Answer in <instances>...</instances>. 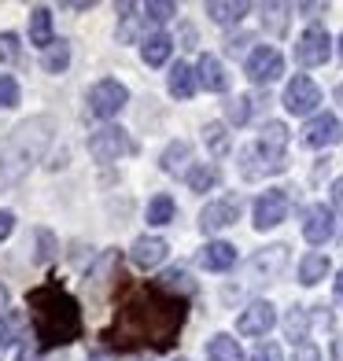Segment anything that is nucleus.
I'll return each instance as SVG.
<instances>
[{"mask_svg":"<svg viewBox=\"0 0 343 361\" xmlns=\"http://www.w3.org/2000/svg\"><path fill=\"white\" fill-rule=\"evenodd\" d=\"M140 11H144V23L162 26V23H170L174 15H177V4H170V0H148Z\"/></svg>","mask_w":343,"mask_h":361,"instance_id":"obj_33","label":"nucleus"},{"mask_svg":"<svg viewBox=\"0 0 343 361\" xmlns=\"http://www.w3.org/2000/svg\"><path fill=\"white\" fill-rule=\"evenodd\" d=\"M339 59H343V34H339Z\"/></svg>","mask_w":343,"mask_h":361,"instance_id":"obj_55","label":"nucleus"},{"mask_svg":"<svg viewBox=\"0 0 343 361\" xmlns=\"http://www.w3.org/2000/svg\"><path fill=\"white\" fill-rule=\"evenodd\" d=\"M185 180H188V188H192V192H210V188H218L222 170L215 166V162H195V166H188Z\"/></svg>","mask_w":343,"mask_h":361,"instance_id":"obj_26","label":"nucleus"},{"mask_svg":"<svg viewBox=\"0 0 343 361\" xmlns=\"http://www.w3.org/2000/svg\"><path fill=\"white\" fill-rule=\"evenodd\" d=\"M203 144H207V152L215 155V159L229 155V133H225V126L222 122H207L203 126Z\"/></svg>","mask_w":343,"mask_h":361,"instance_id":"obj_32","label":"nucleus"},{"mask_svg":"<svg viewBox=\"0 0 343 361\" xmlns=\"http://www.w3.org/2000/svg\"><path fill=\"white\" fill-rule=\"evenodd\" d=\"M0 107H19V81L11 74H0Z\"/></svg>","mask_w":343,"mask_h":361,"instance_id":"obj_39","label":"nucleus"},{"mask_svg":"<svg viewBox=\"0 0 343 361\" xmlns=\"http://www.w3.org/2000/svg\"><path fill=\"white\" fill-rule=\"evenodd\" d=\"M52 129L56 122L41 114V118H30L23 126H15L11 133L0 140V192L19 185V180L30 173V166H37L44 159L48 144H52Z\"/></svg>","mask_w":343,"mask_h":361,"instance_id":"obj_3","label":"nucleus"},{"mask_svg":"<svg viewBox=\"0 0 343 361\" xmlns=\"http://www.w3.org/2000/svg\"><path fill=\"white\" fill-rule=\"evenodd\" d=\"M332 295H336V302L343 306V269L336 273V281H332Z\"/></svg>","mask_w":343,"mask_h":361,"instance_id":"obj_49","label":"nucleus"},{"mask_svg":"<svg viewBox=\"0 0 343 361\" xmlns=\"http://www.w3.org/2000/svg\"><path fill=\"white\" fill-rule=\"evenodd\" d=\"M258 144L284 152V147H288V126H284V122H266V126H263V133H258Z\"/></svg>","mask_w":343,"mask_h":361,"instance_id":"obj_36","label":"nucleus"},{"mask_svg":"<svg viewBox=\"0 0 343 361\" xmlns=\"http://www.w3.org/2000/svg\"><path fill=\"white\" fill-rule=\"evenodd\" d=\"M329 255H321V251H310V255H303V262H299V284L303 288H314V284H321L325 276H329Z\"/></svg>","mask_w":343,"mask_h":361,"instance_id":"obj_24","label":"nucleus"},{"mask_svg":"<svg viewBox=\"0 0 343 361\" xmlns=\"http://www.w3.org/2000/svg\"><path fill=\"white\" fill-rule=\"evenodd\" d=\"M284 111L288 114H314L318 104H321V89L314 85V78H306V74H296L288 81V89H284Z\"/></svg>","mask_w":343,"mask_h":361,"instance_id":"obj_10","label":"nucleus"},{"mask_svg":"<svg viewBox=\"0 0 343 361\" xmlns=\"http://www.w3.org/2000/svg\"><path fill=\"white\" fill-rule=\"evenodd\" d=\"M89 361H114V354H107V350H92Z\"/></svg>","mask_w":343,"mask_h":361,"instance_id":"obj_52","label":"nucleus"},{"mask_svg":"<svg viewBox=\"0 0 343 361\" xmlns=\"http://www.w3.org/2000/svg\"><path fill=\"white\" fill-rule=\"evenodd\" d=\"M207 357L210 361H243V350H240V343L233 336L218 332V336L207 339Z\"/></svg>","mask_w":343,"mask_h":361,"instance_id":"obj_27","label":"nucleus"},{"mask_svg":"<svg viewBox=\"0 0 343 361\" xmlns=\"http://www.w3.org/2000/svg\"><path fill=\"white\" fill-rule=\"evenodd\" d=\"M181 328V302L167 291H140L129 306H122L119 314V332H122V343H148L152 347H162L170 343V336Z\"/></svg>","mask_w":343,"mask_h":361,"instance_id":"obj_1","label":"nucleus"},{"mask_svg":"<svg viewBox=\"0 0 343 361\" xmlns=\"http://www.w3.org/2000/svg\"><path fill=\"white\" fill-rule=\"evenodd\" d=\"M240 210H243L240 195H222V200H215V203L203 207L200 228H203V233H222V228H229V225L240 221Z\"/></svg>","mask_w":343,"mask_h":361,"instance_id":"obj_12","label":"nucleus"},{"mask_svg":"<svg viewBox=\"0 0 343 361\" xmlns=\"http://www.w3.org/2000/svg\"><path fill=\"white\" fill-rule=\"evenodd\" d=\"M26 332H30V314L8 310V314L0 317V350L15 347V343H26Z\"/></svg>","mask_w":343,"mask_h":361,"instance_id":"obj_19","label":"nucleus"},{"mask_svg":"<svg viewBox=\"0 0 343 361\" xmlns=\"http://www.w3.org/2000/svg\"><path fill=\"white\" fill-rule=\"evenodd\" d=\"M332 354H336V361H343V336H336V343H332Z\"/></svg>","mask_w":343,"mask_h":361,"instance_id":"obj_53","label":"nucleus"},{"mask_svg":"<svg viewBox=\"0 0 343 361\" xmlns=\"http://www.w3.org/2000/svg\"><path fill=\"white\" fill-rule=\"evenodd\" d=\"M332 96H336V104L343 107V81H339V85H336V92H332Z\"/></svg>","mask_w":343,"mask_h":361,"instance_id":"obj_54","label":"nucleus"},{"mask_svg":"<svg viewBox=\"0 0 343 361\" xmlns=\"http://www.w3.org/2000/svg\"><path fill=\"white\" fill-rule=\"evenodd\" d=\"M339 137H343V126H339L336 114H314V118L303 126V133H299V140L306 147H329Z\"/></svg>","mask_w":343,"mask_h":361,"instance_id":"obj_15","label":"nucleus"},{"mask_svg":"<svg viewBox=\"0 0 343 361\" xmlns=\"http://www.w3.org/2000/svg\"><path fill=\"white\" fill-rule=\"evenodd\" d=\"M288 4H266L263 8V30L273 37H284L288 34Z\"/></svg>","mask_w":343,"mask_h":361,"instance_id":"obj_30","label":"nucleus"},{"mask_svg":"<svg viewBox=\"0 0 343 361\" xmlns=\"http://www.w3.org/2000/svg\"><path fill=\"white\" fill-rule=\"evenodd\" d=\"M255 228L258 233H266V228H277L284 218H288V192L284 188H270L255 200Z\"/></svg>","mask_w":343,"mask_h":361,"instance_id":"obj_11","label":"nucleus"},{"mask_svg":"<svg viewBox=\"0 0 343 361\" xmlns=\"http://www.w3.org/2000/svg\"><path fill=\"white\" fill-rule=\"evenodd\" d=\"M133 152H137V144L129 140V133L122 126H104V129H96V133L89 137V155L96 162H114V159L133 155Z\"/></svg>","mask_w":343,"mask_h":361,"instance_id":"obj_6","label":"nucleus"},{"mask_svg":"<svg viewBox=\"0 0 343 361\" xmlns=\"http://www.w3.org/2000/svg\"><path fill=\"white\" fill-rule=\"evenodd\" d=\"M133 361H148V357H133Z\"/></svg>","mask_w":343,"mask_h":361,"instance_id":"obj_56","label":"nucleus"},{"mask_svg":"<svg viewBox=\"0 0 343 361\" xmlns=\"http://www.w3.org/2000/svg\"><path fill=\"white\" fill-rule=\"evenodd\" d=\"M291 361H321V354H318L314 343H299V350H296V357H291Z\"/></svg>","mask_w":343,"mask_h":361,"instance_id":"obj_44","label":"nucleus"},{"mask_svg":"<svg viewBox=\"0 0 343 361\" xmlns=\"http://www.w3.org/2000/svg\"><path fill=\"white\" fill-rule=\"evenodd\" d=\"M174 361H188V357H174Z\"/></svg>","mask_w":343,"mask_h":361,"instance_id":"obj_57","label":"nucleus"},{"mask_svg":"<svg viewBox=\"0 0 343 361\" xmlns=\"http://www.w3.org/2000/svg\"><path fill=\"white\" fill-rule=\"evenodd\" d=\"M332 56V37L325 26H306L296 41V63L299 67H321Z\"/></svg>","mask_w":343,"mask_h":361,"instance_id":"obj_8","label":"nucleus"},{"mask_svg":"<svg viewBox=\"0 0 343 361\" xmlns=\"http://www.w3.org/2000/svg\"><path fill=\"white\" fill-rule=\"evenodd\" d=\"M41 67H44L48 74H63V71L71 67V44H67V41H56L52 48H44Z\"/></svg>","mask_w":343,"mask_h":361,"instance_id":"obj_31","label":"nucleus"},{"mask_svg":"<svg viewBox=\"0 0 343 361\" xmlns=\"http://www.w3.org/2000/svg\"><path fill=\"white\" fill-rule=\"evenodd\" d=\"M167 89L174 100H192L195 89H200V78H195V67H188V63H177V67H170V81Z\"/></svg>","mask_w":343,"mask_h":361,"instance_id":"obj_20","label":"nucleus"},{"mask_svg":"<svg viewBox=\"0 0 343 361\" xmlns=\"http://www.w3.org/2000/svg\"><path fill=\"white\" fill-rule=\"evenodd\" d=\"M11 228H15V214L11 210H0V243L11 236Z\"/></svg>","mask_w":343,"mask_h":361,"instance_id":"obj_45","label":"nucleus"},{"mask_svg":"<svg viewBox=\"0 0 343 361\" xmlns=\"http://www.w3.org/2000/svg\"><path fill=\"white\" fill-rule=\"evenodd\" d=\"M195 78H200V85L207 92H229V74L222 67V59L210 56V52H203L200 63H195Z\"/></svg>","mask_w":343,"mask_h":361,"instance_id":"obj_17","label":"nucleus"},{"mask_svg":"<svg viewBox=\"0 0 343 361\" xmlns=\"http://www.w3.org/2000/svg\"><path fill=\"white\" fill-rule=\"evenodd\" d=\"M155 288L177 299V295H192V291H195V281H192V273H188L185 266H170V269H162V273H159Z\"/></svg>","mask_w":343,"mask_h":361,"instance_id":"obj_22","label":"nucleus"},{"mask_svg":"<svg viewBox=\"0 0 343 361\" xmlns=\"http://www.w3.org/2000/svg\"><path fill=\"white\" fill-rule=\"evenodd\" d=\"M243 74H248L251 85H270V81H277L284 74V56L273 44H258L248 56V63H243Z\"/></svg>","mask_w":343,"mask_h":361,"instance_id":"obj_9","label":"nucleus"},{"mask_svg":"<svg viewBox=\"0 0 343 361\" xmlns=\"http://www.w3.org/2000/svg\"><path fill=\"white\" fill-rule=\"evenodd\" d=\"M284 332H288L291 343H306V336H310V310L291 306L288 317H284Z\"/></svg>","mask_w":343,"mask_h":361,"instance_id":"obj_29","label":"nucleus"},{"mask_svg":"<svg viewBox=\"0 0 343 361\" xmlns=\"http://www.w3.org/2000/svg\"><path fill=\"white\" fill-rule=\"evenodd\" d=\"M174 200L170 195H155V200L148 203V225H170L174 221Z\"/></svg>","mask_w":343,"mask_h":361,"instance_id":"obj_35","label":"nucleus"},{"mask_svg":"<svg viewBox=\"0 0 343 361\" xmlns=\"http://www.w3.org/2000/svg\"><path fill=\"white\" fill-rule=\"evenodd\" d=\"M19 34H11V30H4V34H0V63H15L19 59Z\"/></svg>","mask_w":343,"mask_h":361,"instance_id":"obj_41","label":"nucleus"},{"mask_svg":"<svg viewBox=\"0 0 343 361\" xmlns=\"http://www.w3.org/2000/svg\"><path fill=\"white\" fill-rule=\"evenodd\" d=\"M288 269V247L284 243H273V247H263L251 262H248V284L251 288H263V284H273L281 281Z\"/></svg>","mask_w":343,"mask_h":361,"instance_id":"obj_5","label":"nucleus"},{"mask_svg":"<svg viewBox=\"0 0 343 361\" xmlns=\"http://www.w3.org/2000/svg\"><path fill=\"white\" fill-rule=\"evenodd\" d=\"M4 314H8V288L0 284V317H4Z\"/></svg>","mask_w":343,"mask_h":361,"instance_id":"obj_51","label":"nucleus"},{"mask_svg":"<svg viewBox=\"0 0 343 361\" xmlns=\"http://www.w3.org/2000/svg\"><path fill=\"white\" fill-rule=\"evenodd\" d=\"M181 41H185L181 48H195V30L192 26H181Z\"/></svg>","mask_w":343,"mask_h":361,"instance_id":"obj_48","label":"nucleus"},{"mask_svg":"<svg viewBox=\"0 0 343 361\" xmlns=\"http://www.w3.org/2000/svg\"><path fill=\"white\" fill-rule=\"evenodd\" d=\"M336 233V218H332V207L325 203H310L303 210V236L310 243H329Z\"/></svg>","mask_w":343,"mask_h":361,"instance_id":"obj_14","label":"nucleus"},{"mask_svg":"<svg viewBox=\"0 0 343 361\" xmlns=\"http://www.w3.org/2000/svg\"><path fill=\"white\" fill-rule=\"evenodd\" d=\"M188 159H192V144H188V140H174V144H167V152H162L159 166L167 170V173H181Z\"/></svg>","mask_w":343,"mask_h":361,"instance_id":"obj_28","label":"nucleus"},{"mask_svg":"<svg viewBox=\"0 0 343 361\" xmlns=\"http://www.w3.org/2000/svg\"><path fill=\"white\" fill-rule=\"evenodd\" d=\"M167 251H170V243L162 240V236H140L133 243V251H129V258H133L137 269H155L159 262L167 258Z\"/></svg>","mask_w":343,"mask_h":361,"instance_id":"obj_16","label":"nucleus"},{"mask_svg":"<svg viewBox=\"0 0 343 361\" xmlns=\"http://www.w3.org/2000/svg\"><path fill=\"white\" fill-rule=\"evenodd\" d=\"M296 11H303V15H321L325 4H296Z\"/></svg>","mask_w":343,"mask_h":361,"instance_id":"obj_50","label":"nucleus"},{"mask_svg":"<svg viewBox=\"0 0 343 361\" xmlns=\"http://www.w3.org/2000/svg\"><path fill=\"white\" fill-rule=\"evenodd\" d=\"M251 111H255L251 96H236V100L225 104V118L233 122V126H248V122H251Z\"/></svg>","mask_w":343,"mask_h":361,"instance_id":"obj_34","label":"nucleus"},{"mask_svg":"<svg viewBox=\"0 0 343 361\" xmlns=\"http://www.w3.org/2000/svg\"><path fill=\"white\" fill-rule=\"evenodd\" d=\"M284 170H288V152H277V147H266L258 140L240 152V177L243 180H258V177L284 173Z\"/></svg>","mask_w":343,"mask_h":361,"instance_id":"obj_4","label":"nucleus"},{"mask_svg":"<svg viewBox=\"0 0 343 361\" xmlns=\"http://www.w3.org/2000/svg\"><path fill=\"white\" fill-rule=\"evenodd\" d=\"M248 11H251V4H243V0H210L207 4L210 23H218V26H236V23H243Z\"/></svg>","mask_w":343,"mask_h":361,"instance_id":"obj_21","label":"nucleus"},{"mask_svg":"<svg viewBox=\"0 0 343 361\" xmlns=\"http://www.w3.org/2000/svg\"><path fill=\"white\" fill-rule=\"evenodd\" d=\"M56 251H59V243H56V236L48 233V228H37V255H34V262H52L56 258Z\"/></svg>","mask_w":343,"mask_h":361,"instance_id":"obj_38","label":"nucleus"},{"mask_svg":"<svg viewBox=\"0 0 343 361\" xmlns=\"http://www.w3.org/2000/svg\"><path fill=\"white\" fill-rule=\"evenodd\" d=\"M251 41H255L251 34H229V37H225V52L240 59V56H243V52H248V48H251Z\"/></svg>","mask_w":343,"mask_h":361,"instance_id":"obj_42","label":"nucleus"},{"mask_svg":"<svg viewBox=\"0 0 343 361\" xmlns=\"http://www.w3.org/2000/svg\"><path fill=\"white\" fill-rule=\"evenodd\" d=\"M119 11H122V15H119V19H122L119 41H122V44H129V41L137 37V15H133V11H140V8H137V4H119Z\"/></svg>","mask_w":343,"mask_h":361,"instance_id":"obj_37","label":"nucleus"},{"mask_svg":"<svg viewBox=\"0 0 343 361\" xmlns=\"http://www.w3.org/2000/svg\"><path fill=\"white\" fill-rule=\"evenodd\" d=\"M89 114H96V118H114L126 104H129V89L122 85V81H114V78H104V81H96V85L89 89Z\"/></svg>","mask_w":343,"mask_h":361,"instance_id":"obj_7","label":"nucleus"},{"mask_svg":"<svg viewBox=\"0 0 343 361\" xmlns=\"http://www.w3.org/2000/svg\"><path fill=\"white\" fill-rule=\"evenodd\" d=\"M170 52H174V41H170V34H162V30L148 34L140 44V59L148 63V67H162V63L170 59Z\"/></svg>","mask_w":343,"mask_h":361,"instance_id":"obj_23","label":"nucleus"},{"mask_svg":"<svg viewBox=\"0 0 343 361\" xmlns=\"http://www.w3.org/2000/svg\"><path fill=\"white\" fill-rule=\"evenodd\" d=\"M30 44H37L41 52L44 48H52V11L48 8H34L30 11Z\"/></svg>","mask_w":343,"mask_h":361,"instance_id":"obj_25","label":"nucleus"},{"mask_svg":"<svg viewBox=\"0 0 343 361\" xmlns=\"http://www.w3.org/2000/svg\"><path fill=\"white\" fill-rule=\"evenodd\" d=\"M273 324H277V310H273L266 299H255L251 306H243V310H240L236 332H240V336H266Z\"/></svg>","mask_w":343,"mask_h":361,"instance_id":"obj_13","label":"nucleus"},{"mask_svg":"<svg viewBox=\"0 0 343 361\" xmlns=\"http://www.w3.org/2000/svg\"><path fill=\"white\" fill-rule=\"evenodd\" d=\"M114 266H119V255H114V251H111V255H104V258H100V266L89 269V281H92V288H104Z\"/></svg>","mask_w":343,"mask_h":361,"instance_id":"obj_40","label":"nucleus"},{"mask_svg":"<svg viewBox=\"0 0 343 361\" xmlns=\"http://www.w3.org/2000/svg\"><path fill=\"white\" fill-rule=\"evenodd\" d=\"M37 347H67L81 336V310L59 284H41L26 295Z\"/></svg>","mask_w":343,"mask_h":361,"instance_id":"obj_2","label":"nucleus"},{"mask_svg":"<svg viewBox=\"0 0 343 361\" xmlns=\"http://www.w3.org/2000/svg\"><path fill=\"white\" fill-rule=\"evenodd\" d=\"M251 361H284V354H281V347H277L273 339H266V343H258V347H255Z\"/></svg>","mask_w":343,"mask_h":361,"instance_id":"obj_43","label":"nucleus"},{"mask_svg":"<svg viewBox=\"0 0 343 361\" xmlns=\"http://www.w3.org/2000/svg\"><path fill=\"white\" fill-rule=\"evenodd\" d=\"M200 266L207 273H229L236 266V247H233V243H225V240L207 243V247L200 251Z\"/></svg>","mask_w":343,"mask_h":361,"instance_id":"obj_18","label":"nucleus"},{"mask_svg":"<svg viewBox=\"0 0 343 361\" xmlns=\"http://www.w3.org/2000/svg\"><path fill=\"white\" fill-rule=\"evenodd\" d=\"M332 207H339V210H343V177H336V180H332Z\"/></svg>","mask_w":343,"mask_h":361,"instance_id":"obj_47","label":"nucleus"},{"mask_svg":"<svg viewBox=\"0 0 343 361\" xmlns=\"http://www.w3.org/2000/svg\"><path fill=\"white\" fill-rule=\"evenodd\" d=\"M37 357H41L37 343H23V350H19V357H15V361H37Z\"/></svg>","mask_w":343,"mask_h":361,"instance_id":"obj_46","label":"nucleus"}]
</instances>
